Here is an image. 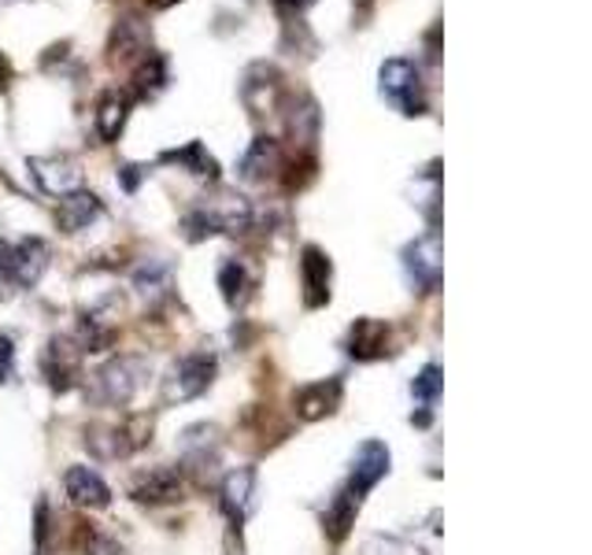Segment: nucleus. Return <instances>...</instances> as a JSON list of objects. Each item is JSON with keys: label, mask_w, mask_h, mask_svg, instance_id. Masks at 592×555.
<instances>
[{"label": "nucleus", "mask_w": 592, "mask_h": 555, "mask_svg": "<svg viewBox=\"0 0 592 555\" xmlns=\"http://www.w3.org/2000/svg\"><path fill=\"white\" fill-rule=\"evenodd\" d=\"M248 219H252V208L245 196L218 193L212 200H201V204L185 215V230H190V241H201V238H212V233L245 230Z\"/></svg>", "instance_id": "obj_1"}, {"label": "nucleus", "mask_w": 592, "mask_h": 555, "mask_svg": "<svg viewBox=\"0 0 592 555\" xmlns=\"http://www.w3.org/2000/svg\"><path fill=\"white\" fill-rule=\"evenodd\" d=\"M378 89H381V97H386L389 104L400 111V115L415 119V115H422V111H426L422 71H419V63L408 60V56H392V60L381 63Z\"/></svg>", "instance_id": "obj_2"}, {"label": "nucleus", "mask_w": 592, "mask_h": 555, "mask_svg": "<svg viewBox=\"0 0 592 555\" xmlns=\"http://www.w3.org/2000/svg\"><path fill=\"white\" fill-rule=\"evenodd\" d=\"M389 463L392 455L386 448V441H364L353 455V471H348V482L337 488V500H345V504H353L356 511L364 507L367 493L375 488L381 477L389 474Z\"/></svg>", "instance_id": "obj_3"}, {"label": "nucleus", "mask_w": 592, "mask_h": 555, "mask_svg": "<svg viewBox=\"0 0 592 555\" xmlns=\"http://www.w3.org/2000/svg\"><path fill=\"white\" fill-rule=\"evenodd\" d=\"M215 382V355L212 352H190L171 366L163 377V400L167 404H185L207 393V385Z\"/></svg>", "instance_id": "obj_4"}, {"label": "nucleus", "mask_w": 592, "mask_h": 555, "mask_svg": "<svg viewBox=\"0 0 592 555\" xmlns=\"http://www.w3.org/2000/svg\"><path fill=\"white\" fill-rule=\"evenodd\" d=\"M145 360L141 355H119L96 374V400L108 407H123L134 400V393L141 389V377H145Z\"/></svg>", "instance_id": "obj_5"}, {"label": "nucleus", "mask_w": 592, "mask_h": 555, "mask_svg": "<svg viewBox=\"0 0 592 555\" xmlns=\"http://www.w3.org/2000/svg\"><path fill=\"white\" fill-rule=\"evenodd\" d=\"M404 271H408L411 285H419L422 293H433L441 285V238L437 230L415 238L408 249H404Z\"/></svg>", "instance_id": "obj_6"}, {"label": "nucleus", "mask_w": 592, "mask_h": 555, "mask_svg": "<svg viewBox=\"0 0 592 555\" xmlns=\"http://www.w3.org/2000/svg\"><path fill=\"white\" fill-rule=\"evenodd\" d=\"M4 266H8V282L12 285H38V278L49 266V244L41 238H23L16 244H4Z\"/></svg>", "instance_id": "obj_7"}, {"label": "nucleus", "mask_w": 592, "mask_h": 555, "mask_svg": "<svg viewBox=\"0 0 592 555\" xmlns=\"http://www.w3.org/2000/svg\"><path fill=\"white\" fill-rule=\"evenodd\" d=\"M256 485H259V477L252 466H237V471L226 474L218 496H223V511L229 515L234 526H241V522L252 515V507H256Z\"/></svg>", "instance_id": "obj_8"}, {"label": "nucleus", "mask_w": 592, "mask_h": 555, "mask_svg": "<svg viewBox=\"0 0 592 555\" xmlns=\"http://www.w3.org/2000/svg\"><path fill=\"white\" fill-rule=\"evenodd\" d=\"M293 404H296V415L304 422L326 418L330 411H337V404H341V377H323V382L296 389Z\"/></svg>", "instance_id": "obj_9"}, {"label": "nucleus", "mask_w": 592, "mask_h": 555, "mask_svg": "<svg viewBox=\"0 0 592 555\" xmlns=\"http://www.w3.org/2000/svg\"><path fill=\"white\" fill-rule=\"evenodd\" d=\"M300 274H304V304L308 307H323L326 300H330V255H326L323 249H315V244H308L304 249V260H300Z\"/></svg>", "instance_id": "obj_10"}, {"label": "nucleus", "mask_w": 592, "mask_h": 555, "mask_svg": "<svg viewBox=\"0 0 592 555\" xmlns=\"http://www.w3.org/2000/svg\"><path fill=\"white\" fill-rule=\"evenodd\" d=\"M63 488H68V500L79 507H108L112 504V488L104 485V477L90 471V466H71L63 474Z\"/></svg>", "instance_id": "obj_11"}, {"label": "nucleus", "mask_w": 592, "mask_h": 555, "mask_svg": "<svg viewBox=\"0 0 592 555\" xmlns=\"http://www.w3.org/2000/svg\"><path fill=\"white\" fill-rule=\"evenodd\" d=\"M134 500L141 504H171V500L182 496V474L174 466H152L134 482Z\"/></svg>", "instance_id": "obj_12"}, {"label": "nucleus", "mask_w": 592, "mask_h": 555, "mask_svg": "<svg viewBox=\"0 0 592 555\" xmlns=\"http://www.w3.org/2000/svg\"><path fill=\"white\" fill-rule=\"evenodd\" d=\"M389 352V326L381 319H359L353 330H348V355L359 363L381 360Z\"/></svg>", "instance_id": "obj_13"}, {"label": "nucleus", "mask_w": 592, "mask_h": 555, "mask_svg": "<svg viewBox=\"0 0 592 555\" xmlns=\"http://www.w3.org/2000/svg\"><path fill=\"white\" fill-rule=\"evenodd\" d=\"M30 174H34V182L45 189L52 196H68L79 189V167L71 160H63V155H49V160H30Z\"/></svg>", "instance_id": "obj_14"}, {"label": "nucleus", "mask_w": 592, "mask_h": 555, "mask_svg": "<svg viewBox=\"0 0 592 555\" xmlns=\"http://www.w3.org/2000/svg\"><path fill=\"white\" fill-rule=\"evenodd\" d=\"M101 196L90 193V189H74V193L60 196L57 208V222L63 233H82L93 219H101Z\"/></svg>", "instance_id": "obj_15"}, {"label": "nucleus", "mask_w": 592, "mask_h": 555, "mask_svg": "<svg viewBox=\"0 0 592 555\" xmlns=\"http://www.w3.org/2000/svg\"><path fill=\"white\" fill-rule=\"evenodd\" d=\"M112 60L119 63H137L141 56L152 52L149 49V30H145V22L134 19V16H123L115 22V30H112Z\"/></svg>", "instance_id": "obj_16"}, {"label": "nucleus", "mask_w": 592, "mask_h": 555, "mask_svg": "<svg viewBox=\"0 0 592 555\" xmlns=\"http://www.w3.org/2000/svg\"><path fill=\"white\" fill-rule=\"evenodd\" d=\"M79 360H82V349L71 341H52L49 352H45V377L57 389H71L74 377H79Z\"/></svg>", "instance_id": "obj_17"}, {"label": "nucleus", "mask_w": 592, "mask_h": 555, "mask_svg": "<svg viewBox=\"0 0 592 555\" xmlns=\"http://www.w3.org/2000/svg\"><path fill=\"white\" fill-rule=\"evenodd\" d=\"M441 385H445V377H441V366L437 363H426L419 374H415V382H411V400L419 404V418H411V422H419V426H426L433 415V407H437V396H441Z\"/></svg>", "instance_id": "obj_18"}, {"label": "nucleus", "mask_w": 592, "mask_h": 555, "mask_svg": "<svg viewBox=\"0 0 592 555\" xmlns=\"http://www.w3.org/2000/svg\"><path fill=\"white\" fill-rule=\"evenodd\" d=\"M163 85H167V60H163L160 52H145L134 63V97L149 100V97H156Z\"/></svg>", "instance_id": "obj_19"}, {"label": "nucleus", "mask_w": 592, "mask_h": 555, "mask_svg": "<svg viewBox=\"0 0 592 555\" xmlns=\"http://www.w3.org/2000/svg\"><path fill=\"white\" fill-rule=\"evenodd\" d=\"M274 167H278V141L256 138L252 149L245 152V160H241V178H245V182H263Z\"/></svg>", "instance_id": "obj_20"}, {"label": "nucleus", "mask_w": 592, "mask_h": 555, "mask_svg": "<svg viewBox=\"0 0 592 555\" xmlns=\"http://www.w3.org/2000/svg\"><path fill=\"white\" fill-rule=\"evenodd\" d=\"M126 115H130V100L119 93H104L101 104H96V133H101V141H119V133L126 127Z\"/></svg>", "instance_id": "obj_21"}, {"label": "nucleus", "mask_w": 592, "mask_h": 555, "mask_svg": "<svg viewBox=\"0 0 592 555\" xmlns=\"http://www.w3.org/2000/svg\"><path fill=\"white\" fill-rule=\"evenodd\" d=\"M163 163H178L185 167L190 174H201V178H215L218 174V163L207 155V149L201 141H190L185 149H171V152H163Z\"/></svg>", "instance_id": "obj_22"}, {"label": "nucleus", "mask_w": 592, "mask_h": 555, "mask_svg": "<svg viewBox=\"0 0 592 555\" xmlns=\"http://www.w3.org/2000/svg\"><path fill=\"white\" fill-rule=\"evenodd\" d=\"M218 289H223V296H226L229 307L245 304V296H248V289H252V278H248V271H245V263L226 260L223 271H218Z\"/></svg>", "instance_id": "obj_23"}, {"label": "nucleus", "mask_w": 592, "mask_h": 555, "mask_svg": "<svg viewBox=\"0 0 592 555\" xmlns=\"http://www.w3.org/2000/svg\"><path fill=\"white\" fill-rule=\"evenodd\" d=\"M0 382H16V344L12 337H0Z\"/></svg>", "instance_id": "obj_24"}, {"label": "nucleus", "mask_w": 592, "mask_h": 555, "mask_svg": "<svg viewBox=\"0 0 592 555\" xmlns=\"http://www.w3.org/2000/svg\"><path fill=\"white\" fill-rule=\"evenodd\" d=\"M274 4H278V11H282V16L293 22V19H300L304 11H308V8L315 4V0H274Z\"/></svg>", "instance_id": "obj_25"}, {"label": "nucleus", "mask_w": 592, "mask_h": 555, "mask_svg": "<svg viewBox=\"0 0 592 555\" xmlns=\"http://www.w3.org/2000/svg\"><path fill=\"white\" fill-rule=\"evenodd\" d=\"M8 82H12V67H8V60L0 56V89H8Z\"/></svg>", "instance_id": "obj_26"}, {"label": "nucleus", "mask_w": 592, "mask_h": 555, "mask_svg": "<svg viewBox=\"0 0 592 555\" xmlns=\"http://www.w3.org/2000/svg\"><path fill=\"white\" fill-rule=\"evenodd\" d=\"M356 8H359V19H367L370 8H375V0H356Z\"/></svg>", "instance_id": "obj_27"}, {"label": "nucleus", "mask_w": 592, "mask_h": 555, "mask_svg": "<svg viewBox=\"0 0 592 555\" xmlns=\"http://www.w3.org/2000/svg\"><path fill=\"white\" fill-rule=\"evenodd\" d=\"M145 4H149L152 11H163V8H171V4H178V0H145Z\"/></svg>", "instance_id": "obj_28"}]
</instances>
